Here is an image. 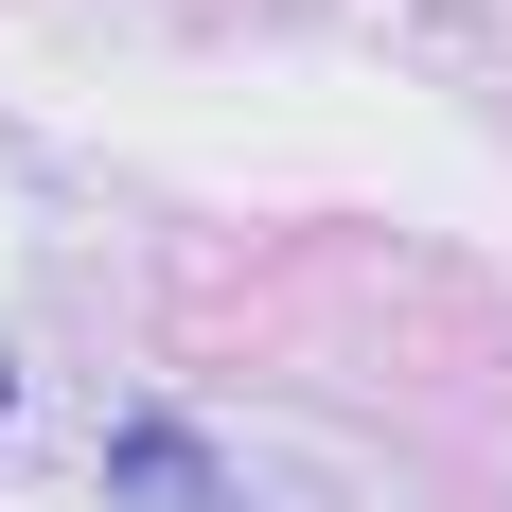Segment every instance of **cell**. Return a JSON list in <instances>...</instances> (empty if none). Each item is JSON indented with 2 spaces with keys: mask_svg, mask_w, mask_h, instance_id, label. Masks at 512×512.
<instances>
[{
  "mask_svg": "<svg viewBox=\"0 0 512 512\" xmlns=\"http://www.w3.org/2000/svg\"><path fill=\"white\" fill-rule=\"evenodd\" d=\"M124 495H159V512H212V460H177V442L142 424V442H124Z\"/></svg>",
  "mask_w": 512,
  "mask_h": 512,
  "instance_id": "6da1fadb",
  "label": "cell"
}]
</instances>
